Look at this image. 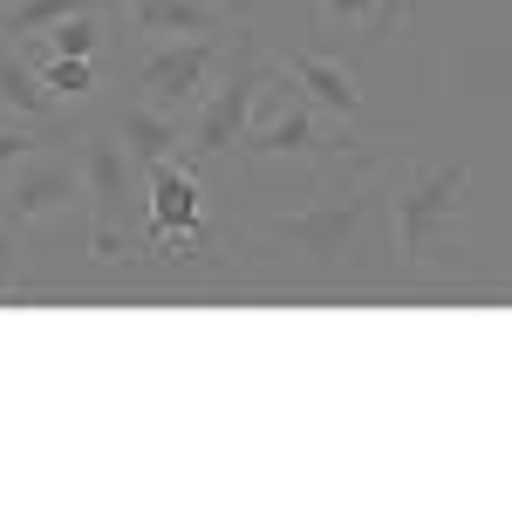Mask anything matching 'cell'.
<instances>
[{
	"label": "cell",
	"mask_w": 512,
	"mask_h": 512,
	"mask_svg": "<svg viewBox=\"0 0 512 512\" xmlns=\"http://www.w3.org/2000/svg\"><path fill=\"white\" fill-rule=\"evenodd\" d=\"M280 69V62H274ZM376 137H355V130H328V110L308 103L301 89H280V76L267 82L260 96V117L246 130V158H308V164H328V158H349V151H369Z\"/></svg>",
	"instance_id": "5"
},
{
	"label": "cell",
	"mask_w": 512,
	"mask_h": 512,
	"mask_svg": "<svg viewBox=\"0 0 512 512\" xmlns=\"http://www.w3.org/2000/svg\"><path fill=\"white\" fill-rule=\"evenodd\" d=\"M89 7H117V0H7V7H0V35L7 41H35V35H48L55 21L89 14Z\"/></svg>",
	"instance_id": "14"
},
{
	"label": "cell",
	"mask_w": 512,
	"mask_h": 512,
	"mask_svg": "<svg viewBox=\"0 0 512 512\" xmlns=\"http://www.w3.org/2000/svg\"><path fill=\"white\" fill-rule=\"evenodd\" d=\"M465 192H472V158H451V164L403 158V164H390V267L396 274L417 280L451 253Z\"/></svg>",
	"instance_id": "2"
},
{
	"label": "cell",
	"mask_w": 512,
	"mask_h": 512,
	"mask_svg": "<svg viewBox=\"0 0 512 512\" xmlns=\"http://www.w3.org/2000/svg\"><path fill=\"white\" fill-rule=\"evenodd\" d=\"M308 14H315V28L328 35H362V41H390L383 35V0H308Z\"/></svg>",
	"instance_id": "16"
},
{
	"label": "cell",
	"mask_w": 512,
	"mask_h": 512,
	"mask_svg": "<svg viewBox=\"0 0 512 512\" xmlns=\"http://www.w3.org/2000/svg\"><path fill=\"white\" fill-rule=\"evenodd\" d=\"M110 130H117L123 144H130V158L144 164H164L185 151V117H171V110H151V103H137V96H123V103H110Z\"/></svg>",
	"instance_id": "12"
},
{
	"label": "cell",
	"mask_w": 512,
	"mask_h": 512,
	"mask_svg": "<svg viewBox=\"0 0 512 512\" xmlns=\"http://www.w3.org/2000/svg\"><path fill=\"white\" fill-rule=\"evenodd\" d=\"M41 69V82L62 96V103H89L96 96V82H103V69H96V55H28Z\"/></svg>",
	"instance_id": "15"
},
{
	"label": "cell",
	"mask_w": 512,
	"mask_h": 512,
	"mask_svg": "<svg viewBox=\"0 0 512 512\" xmlns=\"http://www.w3.org/2000/svg\"><path fill=\"white\" fill-rule=\"evenodd\" d=\"M274 76H280V69H274V55H267V41H260V28H239L226 69L212 76L205 103L185 117V151H178V158L205 171V164L226 158V151H239L246 130H253V117H260V96H267V82H274Z\"/></svg>",
	"instance_id": "3"
},
{
	"label": "cell",
	"mask_w": 512,
	"mask_h": 512,
	"mask_svg": "<svg viewBox=\"0 0 512 512\" xmlns=\"http://www.w3.org/2000/svg\"><path fill=\"white\" fill-rule=\"evenodd\" d=\"M239 35V28H233ZM233 35H192V41H144L137 62H123V89L151 110H171V117H192L205 103L212 76L226 69L233 55Z\"/></svg>",
	"instance_id": "4"
},
{
	"label": "cell",
	"mask_w": 512,
	"mask_h": 512,
	"mask_svg": "<svg viewBox=\"0 0 512 512\" xmlns=\"http://www.w3.org/2000/svg\"><path fill=\"white\" fill-rule=\"evenodd\" d=\"M246 0H117L130 41H192V35H233Z\"/></svg>",
	"instance_id": "7"
},
{
	"label": "cell",
	"mask_w": 512,
	"mask_h": 512,
	"mask_svg": "<svg viewBox=\"0 0 512 512\" xmlns=\"http://www.w3.org/2000/svg\"><path fill=\"white\" fill-rule=\"evenodd\" d=\"M103 41H110V7H89V14L55 21L48 35L21 41V48H28V55H103Z\"/></svg>",
	"instance_id": "13"
},
{
	"label": "cell",
	"mask_w": 512,
	"mask_h": 512,
	"mask_svg": "<svg viewBox=\"0 0 512 512\" xmlns=\"http://www.w3.org/2000/svg\"><path fill=\"white\" fill-rule=\"evenodd\" d=\"M82 198V171L76 164H62V158H35V164H21L7 185H0V219L7 226H41V219H55V212H69Z\"/></svg>",
	"instance_id": "8"
},
{
	"label": "cell",
	"mask_w": 512,
	"mask_h": 512,
	"mask_svg": "<svg viewBox=\"0 0 512 512\" xmlns=\"http://www.w3.org/2000/svg\"><path fill=\"white\" fill-rule=\"evenodd\" d=\"M280 76L294 82L308 103H321L328 117L342 123H362V82H355V69L342 62V55H328V48H287V55H274Z\"/></svg>",
	"instance_id": "10"
},
{
	"label": "cell",
	"mask_w": 512,
	"mask_h": 512,
	"mask_svg": "<svg viewBox=\"0 0 512 512\" xmlns=\"http://www.w3.org/2000/svg\"><path fill=\"white\" fill-rule=\"evenodd\" d=\"M144 185H151V226L137 239V253H151L158 239H178V233H198L205 226V192H198V164L185 158H164L144 171Z\"/></svg>",
	"instance_id": "9"
},
{
	"label": "cell",
	"mask_w": 512,
	"mask_h": 512,
	"mask_svg": "<svg viewBox=\"0 0 512 512\" xmlns=\"http://www.w3.org/2000/svg\"><path fill=\"white\" fill-rule=\"evenodd\" d=\"M383 205H390V158L369 144V151H349V158L321 164L308 205L267 219V239L274 246H294L328 280L376 274L383 267V233H376Z\"/></svg>",
	"instance_id": "1"
},
{
	"label": "cell",
	"mask_w": 512,
	"mask_h": 512,
	"mask_svg": "<svg viewBox=\"0 0 512 512\" xmlns=\"http://www.w3.org/2000/svg\"><path fill=\"white\" fill-rule=\"evenodd\" d=\"M41 158V123H0V178L7 171H21V164H35Z\"/></svg>",
	"instance_id": "17"
},
{
	"label": "cell",
	"mask_w": 512,
	"mask_h": 512,
	"mask_svg": "<svg viewBox=\"0 0 512 512\" xmlns=\"http://www.w3.org/2000/svg\"><path fill=\"white\" fill-rule=\"evenodd\" d=\"M0 117L41 123V130H55V117H62V96L41 82V69L28 62V48L7 41V35H0Z\"/></svg>",
	"instance_id": "11"
},
{
	"label": "cell",
	"mask_w": 512,
	"mask_h": 512,
	"mask_svg": "<svg viewBox=\"0 0 512 512\" xmlns=\"http://www.w3.org/2000/svg\"><path fill=\"white\" fill-rule=\"evenodd\" d=\"M76 171H82V198H89V253L96 260H123V219H130V178L144 164L130 158L110 123H82L76 137Z\"/></svg>",
	"instance_id": "6"
},
{
	"label": "cell",
	"mask_w": 512,
	"mask_h": 512,
	"mask_svg": "<svg viewBox=\"0 0 512 512\" xmlns=\"http://www.w3.org/2000/svg\"><path fill=\"white\" fill-rule=\"evenodd\" d=\"M21 301V226L0 219V308Z\"/></svg>",
	"instance_id": "18"
}]
</instances>
